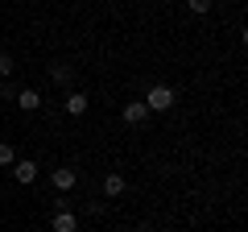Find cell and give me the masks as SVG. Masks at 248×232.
I'll return each instance as SVG.
<instances>
[{
	"mask_svg": "<svg viewBox=\"0 0 248 232\" xmlns=\"http://www.w3.org/2000/svg\"><path fill=\"white\" fill-rule=\"evenodd\" d=\"M145 108H149V112H170V108H174V91L166 87V83H153L149 91H145V99H141Z\"/></svg>",
	"mask_w": 248,
	"mask_h": 232,
	"instance_id": "6da1fadb",
	"label": "cell"
},
{
	"mask_svg": "<svg viewBox=\"0 0 248 232\" xmlns=\"http://www.w3.org/2000/svg\"><path fill=\"white\" fill-rule=\"evenodd\" d=\"M50 182H54V191H71L75 182H79V174H75L71 166H54V174H50Z\"/></svg>",
	"mask_w": 248,
	"mask_h": 232,
	"instance_id": "7a4b0ae2",
	"label": "cell"
},
{
	"mask_svg": "<svg viewBox=\"0 0 248 232\" xmlns=\"http://www.w3.org/2000/svg\"><path fill=\"white\" fill-rule=\"evenodd\" d=\"M13 179H17L21 187H25V182H33V179H37V162H29V158L17 162V166H13Z\"/></svg>",
	"mask_w": 248,
	"mask_h": 232,
	"instance_id": "3957f363",
	"label": "cell"
},
{
	"mask_svg": "<svg viewBox=\"0 0 248 232\" xmlns=\"http://www.w3.org/2000/svg\"><path fill=\"white\" fill-rule=\"evenodd\" d=\"M17 108H21V112H37V108H42V96H37L33 87L17 91Z\"/></svg>",
	"mask_w": 248,
	"mask_h": 232,
	"instance_id": "277c9868",
	"label": "cell"
},
{
	"mask_svg": "<svg viewBox=\"0 0 248 232\" xmlns=\"http://www.w3.org/2000/svg\"><path fill=\"white\" fill-rule=\"evenodd\" d=\"M145 116H149V108H145L141 99H133V104H124V120H128V125H141Z\"/></svg>",
	"mask_w": 248,
	"mask_h": 232,
	"instance_id": "5b68a950",
	"label": "cell"
},
{
	"mask_svg": "<svg viewBox=\"0 0 248 232\" xmlns=\"http://www.w3.org/2000/svg\"><path fill=\"white\" fill-rule=\"evenodd\" d=\"M54 232H79V224H75V215L62 207V212H54Z\"/></svg>",
	"mask_w": 248,
	"mask_h": 232,
	"instance_id": "8992f818",
	"label": "cell"
},
{
	"mask_svg": "<svg viewBox=\"0 0 248 232\" xmlns=\"http://www.w3.org/2000/svg\"><path fill=\"white\" fill-rule=\"evenodd\" d=\"M104 195L108 199H120L124 195V174H108V179H104Z\"/></svg>",
	"mask_w": 248,
	"mask_h": 232,
	"instance_id": "52a82bcc",
	"label": "cell"
},
{
	"mask_svg": "<svg viewBox=\"0 0 248 232\" xmlns=\"http://www.w3.org/2000/svg\"><path fill=\"white\" fill-rule=\"evenodd\" d=\"M66 112L83 116V112H87V96H83V91H71V96H66Z\"/></svg>",
	"mask_w": 248,
	"mask_h": 232,
	"instance_id": "ba28073f",
	"label": "cell"
},
{
	"mask_svg": "<svg viewBox=\"0 0 248 232\" xmlns=\"http://www.w3.org/2000/svg\"><path fill=\"white\" fill-rule=\"evenodd\" d=\"M50 79L58 83V87H66V83L75 79V71H71V66H50Z\"/></svg>",
	"mask_w": 248,
	"mask_h": 232,
	"instance_id": "9c48e42d",
	"label": "cell"
},
{
	"mask_svg": "<svg viewBox=\"0 0 248 232\" xmlns=\"http://www.w3.org/2000/svg\"><path fill=\"white\" fill-rule=\"evenodd\" d=\"M186 4H190V13H199V17L211 13V0H186Z\"/></svg>",
	"mask_w": 248,
	"mask_h": 232,
	"instance_id": "30bf717a",
	"label": "cell"
},
{
	"mask_svg": "<svg viewBox=\"0 0 248 232\" xmlns=\"http://www.w3.org/2000/svg\"><path fill=\"white\" fill-rule=\"evenodd\" d=\"M17 162V153H13V145H0V166H13Z\"/></svg>",
	"mask_w": 248,
	"mask_h": 232,
	"instance_id": "8fae6325",
	"label": "cell"
},
{
	"mask_svg": "<svg viewBox=\"0 0 248 232\" xmlns=\"http://www.w3.org/2000/svg\"><path fill=\"white\" fill-rule=\"evenodd\" d=\"M0 75H4V79L13 75V54H0Z\"/></svg>",
	"mask_w": 248,
	"mask_h": 232,
	"instance_id": "7c38bea8",
	"label": "cell"
}]
</instances>
